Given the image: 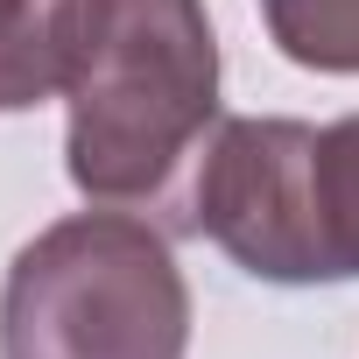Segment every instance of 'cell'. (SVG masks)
Segmentation results:
<instances>
[{"mask_svg": "<svg viewBox=\"0 0 359 359\" xmlns=\"http://www.w3.org/2000/svg\"><path fill=\"white\" fill-rule=\"evenodd\" d=\"M64 169L92 205H162L219 127V36L205 0H57Z\"/></svg>", "mask_w": 359, "mask_h": 359, "instance_id": "6da1fadb", "label": "cell"}, {"mask_svg": "<svg viewBox=\"0 0 359 359\" xmlns=\"http://www.w3.org/2000/svg\"><path fill=\"white\" fill-rule=\"evenodd\" d=\"M191 282L127 205L43 226L0 282V359H184Z\"/></svg>", "mask_w": 359, "mask_h": 359, "instance_id": "7a4b0ae2", "label": "cell"}, {"mask_svg": "<svg viewBox=\"0 0 359 359\" xmlns=\"http://www.w3.org/2000/svg\"><path fill=\"white\" fill-rule=\"evenodd\" d=\"M317 184H324V226L338 275H359V113L317 127Z\"/></svg>", "mask_w": 359, "mask_h": 359, "instance_id": "8992f818", "label": "cell"}, {"mask_svg": "<svg viewBox=\"0 0 359 359\" xmlns=\"http://www.w3.org/2000/svg\"><path fill=\"white\" fill-rule=\"evenodd\" d=\"M184 226L205 233L254 282H282V289L345 282L331 254V226H324L310 120H261V113L219 120L191 176Z\"/></svg>", "mask_w": 359, "mask_h": 359, "instance_id": "3957f363", "label": "cell"}, {"mask_svg": "<svg viewBox=\"0 0 359 359\" xmlns=\"http://www.w3.org/2000/svg\"><path fill=\"white\" fill-rule=\"evenodd\" d=\"M57 99V0H0V113Z\"/></svg>", "mask_w": 359, "mask_h": 359, "instance_id": "5b68a950", "label": "cell"}, {"mask_svg": "<svg viewBox=\"0 0 359 359\" xmlns=\"http://www.w3.org/2000/svg\"><path fill=\"white\" fill-rule=\"evenodd\" d=\"M268 43L324 78H359V0H261Z\"/></svg>", "mask_w": 359, "mask_h": 359, "instance_id": "277c9868", "label": "cell"}]
</instances>
